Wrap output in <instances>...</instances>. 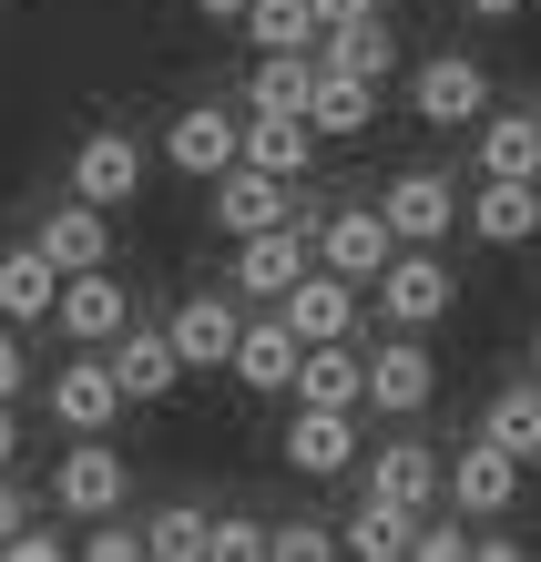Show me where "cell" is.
<instances>
[{
	"label": "cell",
	"instance_id": "obj_21",
	"mask_svg": "<svg viewBox=\"0 0 541 562\" xmlns=\"http://www.w3.org/2000/svg\"><path fill=\"white\" fill-rule=\"evenodd\" d=\"M286 460H296L307 481H337V471L358 460V409H307V400H296V419H286Z\"/></svg>",
	"mask_w": 541,
	"mask_h": 562
},
{
	"label": "cell",
	"instance_id": "obj_16",
	"mask_svg": "<svg viewBox=\"0 0 541 562\" xmlns=\"http://www.w3.org/2000/svg\"><path fill=\"white\" fill-rule=\"evenodd\" d=\"M368 491H388V502H409V512H439L450 502V460L429 440H379L368 450Z\"/></svg>",
	"mask_w": 541,
	"mask_h": 562
},
{
	"label": "cell",
	"instance_id": "obj_1",
	"mask_svg": "<svg viewBox=\"0 0 541 562\" xmlns=\"http://www.w3.org/2000/svg\"><path fill=\"white\" fill-rule=\"evenodd\" d=\"M368 296H379V317H388V327H419V338H429V327L450 317L460 277L439 267V246H398L388 267H379V286H368Z\"/></svg>",
	"mask_w": 541,
	"mask_h": 562
},
{
	"label": "cell",
	"instance_id": "obj_8",
	"mask_svg": "<svg viewBox=\"0 0 541 562\" xmlns=\"http://www.w3.org/2000/svg\"><path fill=\"white\" fill-rule=\"evenodd\" d=\"M307 215H286V225H266V236H235V267H225V286L235 296H286L296 277H307Z\"/></svg>",
	"mask_w": 541,
	"mask_h": 562
},
{
	"label": "cell",
	"instance_id": "obj_28",
	"mask_svg": "<svg viewBox=\"0 0 541 562\" xmlns=\"http://www.w3.org/2000/svg\"><path fill=\"white\" fill-rule=\"evenodd\" d=\"M307 123H317V134H368V123H379V82H368V72H327V61H317Z\"/></svg>",
	"mask_w": 541,
	"mask_h": 562
},
{
	"label": "cell",
	"instance_id": "obj_7",
	"mask_svg": "<svg viewBox=\"0 0 541 562\" xmlns=\"http://www.w3.org/2000/svg\"><path fill=\"white\" fill-rule=\"evenodd\" d=\"M123 400H133V389H123V369H113V348H82L72 369L52 379V419L72 429V440H92V429H113V419H123Z\"/></svg>",
	"mask_w": 541,
	"mask_h": 562
},
{
	"label": "cell",
	"instance_id": "obj_39",
	"mask_svg": "<svg viewBox=\"0 0 541 562\" xmlns=\"http://www.w3.org/2000/svg\"><path fill=\"white\" fill-rule=\"evenodd\" d=\"M21 521H31V491H21L11 471H0V542H11V532H21Z\"/></svg>",
	"mask_w": 541,
	"mask_h": 562
},
{
	"label": "cell",
	"instance_id": "obj_5",
	"mask_svg": "<svg viewBox=\"0 0 541 562\" xmlns=\"http://www.w3.org/2000/svg\"><path fill=\"white\" fill-rule=\"evenodd\" d=\"M123 491H133V471H123V450L92 429V440H72L61 450V471H52V502L72 512V521H103V512H123Z\"/></svg>",
	"mask_w": 541,
	"mask_h": 562
},
{
	"label": "cell",
	"instance_id": "obj_30",
	"mask_svg": "<svg viewBox=\"0 0 541 562\" xmlns=\"http://www.w3.org/2000/svg\"><path fill=\"white\" fill-rule=\"evenodd\" d=\"M481 440H500L511 460H541V379H511L500 400L481 409Z\"/></svg>",
	"mask_w": 541,
	"mask_h": 562
},
{
	"label": "cell",
	"instance_id": "obj_10",
	"mask_svg": "<svg viewBox=\"0 0 541 562\" xmlns=\"http://www.w3.org/2000/svg\"><path fill=\"white\" fill-rule=\"evenodd\" d=\"M317 256H327L337 277L379 286V267L398 256V225H388V205H337V215H317Z\"/></svg>",
	"mask_w": 541,
	"mask_h": 562
},
{
	"label": "cell",
	"instance_id": "obj_4",
	"mask_svg": "<svg viewBox=\"0 0 541 562\" xmlns=\"http://www.w3.org/2000/svg\"><path fill=\"white\" fill-rule=\"evenodd\" d=\"M164 164L194 184H215L225 164H246V113H225V103H184L174 123H164Z\"/></svg>",
	"mask_w": 541,
	"mask_h": 562
},
{
	"label": "cell",
	"instance_id": "obj_12",
	"mask_svg": "<svg viewBox=\"0 0 541 562\" xmlns=\"http://www.w3.org/2000/svg\"><path fill=\"white\" fill-rule=\"evenodd\" d=\"M286 215H296L286 175H266V164H225L215 175V225L225 236H266V225H286Z\"/></svg>",
	"mask_w": 541,
	"mask_h": 562
},
{
	"label": "cell",
	"instance_id": "obj_9",
	"mask_svg": "<svg viewBox=\"0 0 541 562\" xmlns=\"http://www.w3.org/2000/svg\"><path fill=\"white\" fill-rule=\"evenodd\" d=\"M388 225H398V246H450V225L470 215V194H450V175H429V164H409V175H388Z\"/></svg>",
	"mask_w": 541,
	"mask_h": 562
},
{
	"label": "cell",
	"instance_id": "obj_6",
	"mask_svg": "<svg viewBox=\"0 0 541 562\" xmlns=\"http://www.w3.org/2000/svg\"><path fill=\"white\" fill-rule=\"evenodd\" d=\"M521 471H531V460H511L500 440H460L450 450V512L460 521H500L521 502Z\"/></svg>",
	"mask_w": 541,
	"mask_h": 562
},
{
	"label": "cell",
	"instance_id": "obj_31",
	"mask_svg": "<svg viewBox=\"0 0 541 562\" xmlns=\"http://www.w3.org/2000/svg\"><path fill=\"white\" fill-rule=\"evenodd\" d=\"M481 175H541V113H481Z\"/></svg>",
	"mask_w": 541,
	"mask_h": 562
},
{
	"label": "cell",
	"instance_id": "obj_37",
	"mask_svg": "<svg viewBox=\"0 0 541 562\" xmlns=\"http://www.w3.org/2000/svg\"><path fill=\"white\" fill-rule=\"evenodd\" d=\"M21 379H31V358H21V338H11V317H0V400H21Z\"/></svg>",
	"mask_w": 541,
	"mask_h": 562
},
{
	"label": "cell",
	"instance_id": "obj_32",
	"mask_svg": "<svg viewBox=\"0 0 541 562\" xmlns=\"http://www.w3.org/2000/svg\"><path fill=\"white\" fill-rule=\"evenodd\" d=\"M205 532H215V521L194 512V502H164V512L144 521V552H154V562H205Z\"/></svg>",
	"mask_w": 541,
	"mask_h": 562
},
{
	"label": "cell",
	"instance_id": "obj_41",
	"mask_svg": "<svg viewBox=\"0 0 541 562\" xmlns=\"http://www.w3.org/2000/svg\"><path fill=\"white\" fill-rule=\"evenodd\" d=\"M368 11H379V0H317V21L337 31V21H368Z\"/></svg>",
	"mask_w": 541,
	"mask_h": 562
},
{
	"label": "cell",
	"instance_id": "obj_43",
	"mask_svg": "<svg viewBox=\"0 0 541 562\" xmlns=\"http://www.w3.org/2000/svg\"><path fill=\"white\" fill-rule=\"evenodd\" d=\"M194 11H205V21H246V0H194Z\"/></svg>",
	"mask_w": 541,
	"mask_h": 562
},
{
	"label": "cell",
	"instance_id": "obj_29",
	"mask_svg": "<svg viewBox=\"0 0 541 562\" xmlns=\"http://www.w3.org/2000/svg\"><path fill=\"white\" fill-rule=\"evenodd\" d=\"M246 42L256 52H317L327 21H317V0H246Z\"/></svg>",
	"mask_w": 541,
	"mask_h": 562
},
{
	"label": "cell",
	"instance_id": "obj_23",
	"mask_svg": "<svg viewBox=\"0 0 541 562\" xmlns=\"http://www.w3.org/2000/svg\"><path fill=\"white\" fill-rule=\"evenodd\" d=\"M113 369H123L133 400H174L184 348H174V327H123V338H113Z\"/></svg>",
	"mask_w": 541,
	"mask_h": 562
},
{
	"label": "cell",
	"instance_id": "obj_3",
	"mask_svg": "<svg viewBox=\"0 0 541 562\" xmlns=\"http://www.w3.org/2000/svg\"><path fill=\"white\" fill-rule=\"evenodd\" d=\"M409 113L439 123V134H470V123L491 113V72H481L470 52H429L419 72H409Z\"/></svg>",
	"mask_w": 541,
	"mask_h": 562
},
{
	"label": "cell",
	"instance_id": "obj_25",
	"mask_svg": "<svg viewBox=\"0 0 541 562\" xmlns=\"http://www.w3.org/2000/svg\"><path fill=\"white\" fill-rule=\"evenodd\" d=\"M419 521H429V512L388 502V491H368L358 521H337V532H348V552H358V562H398V552H419Z\"/></svg>",
	"mask_w": 541,
	"mask_h": 562
},
{
	"label": "cell",
	"instance_id": "obj_24",
	"mask_svg": "<svg viewBox=\"0 0 541 562\" xmlns=\"http://www.w3.org/2000/svg\"><path fill=\"white\" fill-rule=\"evenodd\" d=\"M52 307H61V267L42 256V236H31V246H11V256H0V317H11V327H31V317H52Z\"/></svg>",
	"mask_w": 541,
	"mask_h": 562
},
{
	"label": "cell",
	"instance_id": "obj_40",
	"mask_svg": "<svg viewBox=\"0 0 541 562\" xmlns=\"http://www.w3.org/2000/svg\"><path fill=\"white\" fill-rule=\"evenodd\" d=\"M460 11H470V21H521L531 0H460Z\"/></svg>",
	"mask_w": 541,
	"mask_h": 562
},
{
	"label": "cell",
	"instance_id": "obj_26",
	"mask_svg": "<svg viewBox=\"0 0 541 562\" xmlns=\"http://www.w3.org/2000/svg\"><path fill=\"white\" fill-rule=\"evenodd\" d=\"M317 61H327V72H368V82H388V72H398V42H388V21L368 11V21H337L327 42H317Z\"/></svg>",
	"mask_w": 541,
	"mask_h": 562
},
{
	"label": "cell",
	"instance_id": "obj_17",
	"mask_svg": "<svg viewBox=\"0 0 541 562\" xmlns=\"http://www.w3.org/2000/svg\"><path fill=\"white\" fill-rule=\"evenodd\" d=\"M72 194H92V205H133V194H144V144L133 134H82L72 144Z\"/></svg>",
	"mask_w": 541,
	"mask_h": 562
},
{
	"label": "cell",
	"instance_id": "obj_19",
	"mask_svg": "<svg viewBox=\"0 0 541 562\" xmlns=\"http://www.w3.org/2000/svg\"><path fill=\"white\" fill-rule=\"evenodd\" d=\"M277 307H286L296 338H358V277H337V267H307Z\"/></svg>",
	"mask_w": 541,
	"mask_h": 562
},
{
	"label": "cell",
	"instance_id": "obj_20",
	"mask_svg": "<svg viewBox=\"0 0 541 562\" xmlns=\"http://www.w3.org/2000/svg\"><path fill=\"white\" fill-rule=\"evenodd\" d=\"M296 400H307V409H368V358L348 338H307V358H296Z\"/></svg>",
	"mask_w": 541,
	"mask_h": 562
},
{
	"label": "cell",
	"instance_id": "obj_38",
	"mask_svg": "<svg viewBox=\"0 0 541 562\" xmlns=\"http://www.w3.org/2000/svg\"><path fill=\"white\" fill-rule=\"evenodd\" d=\"M0 552H11V562H61V532H31V521H21V532L0 542Z\"/></svg>",
	"mask_w": 541,
	"mask_h": 562
},
{
	"label": "cell",
	"instance_id": "obj_36",
	"mask_svg": "<svg viewBox=\"0 0 541 562\" xmlns=\"http://www.w3.org/2000/svg\"><path fill=\"white\" fill-rule=\"evenodd\" d=\"M470 552H481V542H470L460 521H419V562H470Z\"/></svg>",
	"mask_w": 541,
	"mask_h": 562
},
{
	"label": "cell",
	"instance_id": "obj_22",
	"mask_svg": "<svg viewBox=\"0 0 541 562\" xmlns=\"http://www.w3.org/2000/svg\"><path fill=\"white\" fill-rule=\"evenodd\" d=\"M317 123L307 113H246V164H266V175H286V184H307V164H317Z\"/></svg>",
	"mask_w": 541,
	"mask_h": 562
},
{
	"label": "cell",
	"instance_id": "obj_15",
	"mask_svg": "<svg viewBox=\"0 0 541 562\" xmlns=\"http://www.w3.org/2000/svg\"><path fill=\"white\" fill-rule=\"evenodd\" d=\"M296 358H307V338L286 327V307H277V317H246V338H235V389L286 400V389H296Z\"/></svg>",
	"mask_w": 541,
	"mask_h": 562
},
{
	"label": "cell",
	"instance_id": "obj_27",
	"mask_svg": "<svg viewBox=\"0 0 541 562\" xmlns=\"http://www.w3.org/2000/svg\"><path fill=\"white\" fill-rule=\"evenodd\" d=\"M317 103V52H266L246 82V113H307Z\"/></svg>",
	"mask_w": 541,
	"mask_h": 562
},
{
	"label": "cell",
	"instance_id": "obj_2",
	"mask_svg": "<svg viewBox=\"0 0 541 562\" xmlns=\"http://www.w3.org/2000/svg\"><path fill=\"white\" fill-rule=\"evenodd\" d=\"M439 400V358L419 348V327H388L379 348H368V409L379 419H419Z\"/></svg>",
	"mask_w": 541,
	"mask_h": 562
},
{
	"label": "cell",
	"instance_id": "obj_34",
	"mask_svg": "<svg viewBox=\"0 0 541 562\" xmlns=\"http://www.w3.org/2000/svg\"><path fill=\"white\" fill-rule=\"evenodd\" d=\"M327 552H348L337 521H277V552H266V562H327Z\"/></svg>",
	"mask_w": 541,
	"mask_h": 562
},
{
	"label": "cell",
	"instance_id": "obj_13",
	"mask_svg": "<svg viewBox=\"0 0 541 562\" xmlns=\"http://www.w3.org/2000/svg\"><path fill=\"white\" fill-rule=\"evenodd\" d=\"M61 338H72V348H113L123 338V327H133V296L113 286V267H82V277H61Z\"/></svg>",
	"mask_w": 541,
	"mask_h": 562
},
{
	"label": "cell",
	"instance_id": "obj_33",
	"mask_svg": "<svg viewBox=\"0 0 541 562\" xmlns=\"http://www.w3.org/2000/svg\"><path fill=\"white\" fill-rule=\"evenodd\" d=\"M277 552V521H246V512H225L215 532H205V562H266Z\"/></svg>",
	"mask_w": 541,
	"mask_h": 562
},
{
	"label": "cell",
	"instance_id": "obj_42",
	"mask_svg": "<svg viewBox=\"0 0 541 562\" xmlns=\"http://www.w3.org/2000/svg\"><path fill=\"white\" fill-rule=\"evenodd\" d=\"M11 450H21V419H11V400H0V471H11Z\"/></svg>",
	"mask_w": 541,
	"mask_h": 562
},
{
	"label": "cell",
	"instance_id": "obj_11",
	"mask_svg": "<svg viewBox=\"0 0 541 562\" xmlns=\"http://www.w3.org/2000/svg\"><path fill=\"white\" fill-rule=\"evenodd\" d=\"M174 348H184V369H235V338H246V307H235V286H194L174 317Z\"/></svg>",
	"mask_w": 541,
	"mask_h": 562
},
{
	"label": "cell",
	"instance_id": "obj_44",
	"mask_svg": "<svg viewBox=\"0 0 541 562\" xmlns=\"http://www.w3.org/2000/svg\"><path fill=\"white\" fill-rule=\"evenodd\" d=\"M531 369H541V338H531Z\"/></svg>",
	"mask_w": 541,
	"mask_h": 562
},
{
	"label": "cell",
	"instance_id": "obj_35",
	"mask_svg": "<svg viewBox=\"0 0 541 562\" xmlns=\"http://www.w3.org/2000/svg\"><path fill=\"white\" fill-rule=\"evenodd\" d=\"M82 552H92V562H144V532H133L123 512H103V521L82 532Z\"/></svg>",
	"mask_w": 541,
	"mask_h": 562
},
{
	"label": "cell",
	"instance_id": "obj_14",
	"mask_svg": "<svg viewBox=\"0 0 541 562\" xmlns=\"http://www.w3.org/2000/svg\"><path fill=\"white\" fill-rule=\"evenodd\" d=\"M460 225L481 246H531L541 236V175H481V194H470Z\"/></svg>",
	"mask_w": 541,
	"mask_h": 562
},
{
	"label": "cell",
	"instance_id": "obj_18",
	"mask_svg": "<svg viewBox=\"0 0 541 562\" xmlns=\"http://www.w3.org/2000/svg\"><path fill=\"white\" fill-rule=\"evenodd\" d=\"M42 256H52L61 277H82V267H113V205H92V194L52 205V215H42Z\"/></svg>",
	"mask_w": 541,
	"mask_h": 562
}]
</instances>
